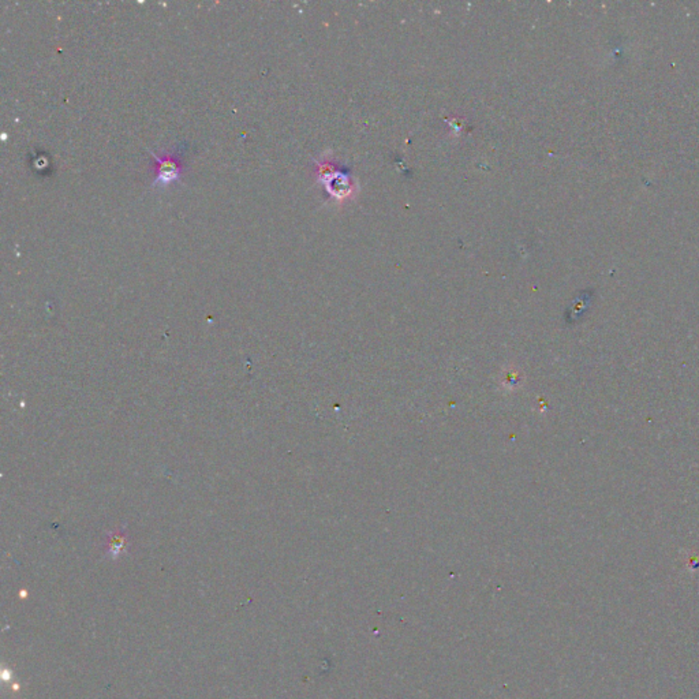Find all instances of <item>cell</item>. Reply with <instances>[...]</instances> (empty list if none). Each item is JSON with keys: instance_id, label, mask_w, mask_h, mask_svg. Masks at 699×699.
Wrapping results in <instances>:
<instances>
[{"instance_id": "1", "label": "cell", "mask_w": 699, "mask_h": 699, "mask_svg": "<svg viewBox=\"0 0 699 699\" xmlns=\"http://www.w3.org/2000/svg\"><path fill=\"white\" fill-rule=\"evenodd\" d=\"M150 154L157 161V168H156L157 175H156V179L152 183L153 187H156V186L166 187V186L174 183L176 180H179L180 174H182V166L178 161V159H176L175 154H167V156H163V157H159L153 152Z\"/></svg>"}]
</instances>
